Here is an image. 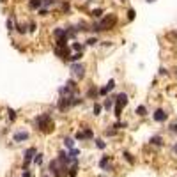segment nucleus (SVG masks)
Wrapping results in <instances>:
<instances>
[{
  "mask_svg": "<svg viewBox=\"0 0 177 177\" xmlns=\"http://www.w3.org/2000/svg\"><path fill=\"white\" fill-rule=\"evenodd\" d=\"M115 23H117V16L115 14H106L105 18L98 20V22L90 27V30L94 34H99V32H103V30H112L113 27H115Z\"/></svg>",
  "mask_w": 177,
  "mask_h": 177,
  "instance_id": "obj_1",
  "label": "nucleus"
},
{
  "mask_svg": "<svg viewBox=\"0 0 177 177\" xmlns=\"http://www.w3.org/2000/svg\"><path fill=\"white\" fill-rule=\"evenodd\" d=\"M36 128L41 131V133H50L53 131V122H51V115L50 113H39L34 120Z\"/></svg>",
  "mask_w": 177,
  "mask_h": 177,
  "instance_id": "obj_2",
  "label": "nucleus"
},
{
  "mask_svg": "<svg viewBox=\"0 0 177 177\" xmlns=\"http://www.w3.org/2000/svg\"><path fill=\"white\" fill-rule=\"evenodd\" d=\"M129 103V98L126 92H119V94L115 96V106H113V115H115L117 119H120V113H122V108L126 106Z\"/></svg>",
  "mask_w": 177,
  "mask_h": 177,
  "instance_id": "obj_3",
  "label": "nucleus"
},
{
  "mask_svg": "<svg viewBox=\"0 0 177 177\" xmlns=\"http://www.w3.org/2000/svg\"><path fill=\"white\" fill-rule=\"evenodd\" d=\"M71 73H73V78L81 80L83 76H85V66H83L81 62H73V66H71Z\"/></svg>",
  "mask_w": 177,
  "mask_h": 177,
  "instance_id": "obj_4",
  "label": "nucleus"
},
{
  "mask_svg": "<svg viewBox=\"0 0 177 177\" xmlns=\"http://www.w3.org/2000/svg\"><path fill=\"white\" fill-rule=\"evenodd\" d=\"M36 154H37V149H36V147H30V149L25 151V154H23V170H27V166L30 165V161H34Z\"/></svg>",
  "mask_w": 177,
  "mask_h": 177,
  "instance_id": "obj_5",
  "label": "nucleus"
},
{
  "mask_svg": "<svg viewBox=\"0 0 177 177\" xmlns=\"http://www.w3.org/2000/svg\"><path fill=\"white\" fill-rule=\"evenodd\" d=\"M90 138H94V131L90 128H85L83 131H76L75 135V140H90Z\"/></svg>",
  "mask_w": 177,
  "mask_h": 177,
  "instance_id": "obj_6",
  "label": "nucleus"
},
{
  "mask_svg": "<svg viewBox=\"0 0 177 177\" xmlns=\"http://www.w3.org/2000/svg\"><path fill=\"white\" fill-rule=\"evenodd\" d=\"M113 89H115V80H108V83H106V85L99 89V98H105V96H108V94H110V92H112Z\"/></svg>",
  "mask_w": 177,
  "mask_h": 177,
  "instance_id": "obj_7",
  "label": "nucleus"
},
{
  "mask_svg": "<svg viewBox=\"0 0 177 177\" xmlns=\"http://www.w3.org/2000/svg\"><path fill=\"white\" fill-rule=\"evenodd\" d=\"M152 119H154L156 122H165L166 119H168V113H166V110H163V108H158V110L152 113Z\"/></svg>",
  "mask_w": 177,
  "mask_h": 177,
  "instance_id": "obj_8",
  "label": "nucleus"
},
{
  "mask_svg": "<svg viewBox=\"0 0 177 177\" xmlns=\"http://www.w3.org/2000/svg\"><path fill=\"white\" fill-rule=\"evenodd\" d=\"M28 138H30V133H27V131H16L14 137H13V140L18 142V143H20V142H27Z\"/></svg>",
  "mask_w": 177,
  "mask_h": 177,
  "instance_id": "obj_9",
  "label": "nucleus"
},
{
  "mask_svg": "<svg viewBox=\"0 0 177 177\" xmlns=\"http://www.w3.org/2000/svg\"><path fill=\"white\" fill-rule=\"evenodd\" d=\"M99 168L105 170V172H110V170H112V166H110V158H108V156H103V158L99 160Z\"/></svg>",
  "mask_w": 177,
  "mask_h": 177,
  "instance_id": "obj_10",
  "label": "nucleus"
},
{
  "mask_svg": "<svg viewBox=\"0 0 177 177\" xmlns=\"http://www.w3.org/2000/svg\"><path fill=\"white\" fill-rule=\"evenodd\" d=\"M113 106H115V96H106L105 103H103V108H105L106 112H110Z\"/></svg>",
  "mask_w": 177,
  "mask_h": 177,
  "instance_id": "obj_11",
  "label": "nucleus"
},
{
  "mask_svg": "<svg viewBox=\"0 0 177 177\" xmlns=\"http://www.w3.org/2000/svg\"><path fill=\"white\" fill-rule=\"evenodd\" d=\"M87 98H89V99H98V98H99V89L92 85V87L87 90Z\"/></svg>",
  "mask_w": 177,
  "mask_h": 177,
  "instance_id": "obj_12",
  "label": "nucleus"
},
{
  "mask_svg": "<svg viewBox=\"0 0 177 177\" xmlns=\"http://www.w3.org/2000/svg\"><path fill=\"white\" fill-rule=\"evenodd\" d=\"M149 143H151V145H156V147H161V145H163V137L156 135V137L149 138Z\"/></svg>",
  "mask_w": 177,
  "mask_h": 177,
  "instance_id": "obj_13",
  "label": "nucleus"
},
{
  "mask_svg": "<svg viewBox=\"0 0 177 177\" xmlns=\"http://www.w3.org/2000/svg\"><path fill=\"white\" fill-rule=\"evenodd\" d=\"M28 5H30V9L39 11V9L43 7V0H28Z\"/></svg>",
  "mask_w": 177,
  "mask_h": 177,
  "instance_id": "obj_14",
  "label": "nucleus"
},
{
  "mask_svg": "<svg viewBox=\"0 0 177 177\" xmlns=\"http://www.w3.org/2000/svg\"><path fill=\"white\" fill-rule=\"evenodd\" d=\"M81 57H83V51H73V55H71L67 60H69V62H80Z\"/></svg>",
  "mask_w": 177,
  "mask_h": 177,
  "instance_id": "obj_15",
  "label": "nucleus"
},
{
  "mask_svg": "<svg viewBox=\"0 0 177 177\" xmlns=\"http://www.w3.org/2000/svg\"><path fill=\"white\" fill-rule=\"evenodd\" d=\"M64 36H66V28L57 27V28L53 30V37H55V39H60V37H64Z\"/></svg>",
  "mask_w": 177,
  "mask_h": 177,
  "instance_id": "obj_16",
  "label": "nucleus"
},
{
  "mask_svg": "<svg viewBox=\"0 0 177 177\" xmlns=\"http://www.w3.org/2000/svg\"><path fill=\"white\" fill-rule=\"evenodd\" d=\"M14 30H16L18 34H22V36H23V34H27V32H28V27H27V25H22V23H16Z\"/></svg>",
  "mask_w": 177,
  "mask_h": 177,
  "instance_id": "obj_17",
  "label": "nucleus"
},
{
  "mask_svg": "<svg viewBox=\"0 0 177 177\" xmlns=\"http://www.w3.org/2000/svg\"><path fill=\"white\" fill-rule=\"evenodd\" d=\"M14 27H16L14 20H13V18H7V22H5V28H7V32H13Z\"/></svg>",
  "mask_w": 177,
  "mask_h": 177,
  "instance_id": "obj_18",
  "label": "nucleus"
},
{
  "mask_svg": "<svg viewBox=\"0 0 177 177\" xmlns=\"http://www.w3.org/2000/svg\"><path fill=\"white\" fill-rule=\"evenodd\" d=\"M126 126H128V122H124V120H120V119H119V120H117L115 124H113L112 128H115L117 131H120V129H124V128H126Z\"/></svg>",
  "mask_w": 177,
  "mask_h": 177,
  "instance_id": "obj_19",
  "label": "nucleus"
},
{
  "mask_svg": "<svg viewBox=\"0 0 177 177\" xmlns=\"http://www.w3.org/2000/svg\"><path fill=\"white\" fill-rule=\"evenodd\" d=\"M90 16H92V18H96V20H101V18H103V9H92Z\"/></svg>",
  "mask_w": 177,
  "mask_h": 177,
  "instance_id": "obj_20",
  "label": "nucleus"
},
{
  "mask_svg": "<svg viewBox=\"0 0 177 177\" xmlns=\"http://www.w3.org/2000/svg\"><path fill=\"white\" fill-rule=\"evenodd\" d=\"M135 113H137L138 117H145V115H147V108H145L143 105H140V106L137 108V112H135Z\"/></svg>",
  "mask_w": 177,
  "mask_h": 177,
  "instance_id": "obj_21",
  "label": "nucleus"
},
{
  "mask_svg": "<svg viewBox=\"0 0 177 177\" xmlns=\"http://www.w3.org/2000/svg\"><path fill=\"white\" fill-rule=\"evenodd\" d=\"M75 142H76V140L71 138V137H66V138H64V143H66L67 149H73V147H75Z\"/></svg>",
  "mask_w": 177,
  "mask_h": 177,
  "instance_id": "obj_22",
  "label": "nucleus"
},
{
  "mask_svg": "<svg viewBox=\"0 0 177 177\" xmlns=\"http://www.w3.org/2000/svg\"><path fill=\"white\" fill-rule=\"evenodd\" d=\"M67 152H69V156H71L73 160H78V158H80V149H75V147H73V149H69Z\"/></svg>",
  "mask_w": 177,
  "mask_h": 177,
  "instance_id": "obj_23",
  "label": "nucleus"
},
{
  "mask_svg": "<svg viewBox=\"0 0 177 177\" xmlns=\"http://www.w3.org/2000/svg\"><path fill=\"white\" fill-rule=\"evenodd\" d=\"M96 44H98V37L96 36H92V37H89L85 41V46H96Z\"/></svg>",
  "mask_w": 177,
  "mask_h": 177,
  "instance_id": "obj_24",
  "label": "nucleus"
},
{
  "mask_svg": "<svg viewBox=\"0 0 177 177\" xmlns=\"http://www.w3.org/2000/svg\"><path fill=\"white\" fill-rule=\"evenodd\" d=\"M83 48H85V44H81V43H73V44H71V50H73V51H83Z\"/></svg>",
  "mask_w": 177,
  "mask_h": 177,
  "instance_id": "obj_25",
  "label": "nucleus"
},
{
  "mask_svg": "<svg viewBox=\"0 0 177 177\" xmlns=\"http://www.w3.org/2000/svg\"><path fill=\"white\" fill-rule=\"evenodd\" d=\"M122 156H124V160H126L129 165H133V163H135V158H133V156H131L128 151H124V152H122Z\"/></svg>",
  "mask_w": 177,
  "mask_h": 177,
  "instance_id": "obj_26",
  "label": "nucleus"
},
{
  "mask_svg": "<svg viewBox=\"0 0 177 177\" xmlns=\"http://www.w3.org/2000/svg\"><path fill=\"white\" fill-rule=\"evenodd\" d=\"M101 110H105L103 108V105H99V103H94V115H101Z\"/></svg>",
  "mask_w": 177,
  "mask_h": 177,
  "instance_id": "obj_27",
  "label": "nucleus"
},
{
  "mask_svg": "<svg viewBox=\"0 0 177 177\" xmlns=\"http://www.w3.org/2000/svg\"><path fill=\"white\" fill-rule=\"evenodd\" d=\"M96 147L98 149H106V142L101 140V138H96Z\"/></svg>",
  "mask_w": 177,
  "mask_h": 177,
  "instance_id": "obj_28",
  "label": "nucleus"
},
{
  "mask_svg": "<svg viewBox=\"0 0 177 177\" xmlns=\"http://www.w3.org/2000/svg\"><path fill=\"white\" fill-rule=\"evenodd\" d=\"M34 165H43V154H36V158H34Z\"/></svg>",
  "mask_w": 177,
  "mask_h": 177,
  "instance_id": "obj_29",
  "label": "nucleus"
},
{
  "mask_svg": "<svg viewBox=\"0 0 177 177\" xmlns=\"http://www.w3.org/2000/svg\"><path fill=\"white\" fill-rule=\"evenodd\" d=\"M7 113H9V120H16V112L13 108H7Z\"/></svg>",
  "mask_w": 177,
  "mask_h": 177,
  "instance_id": "obj_30",
  "label": "nucleus"
},
{
  "mask_svg": "<svg viewBox=\"0 0 177 177\" xmlns=\"http://www.w3.org/2000/svg\"><path fill=\"white\" fill-rule=\"evenodd\" d=\"M37 13H39L41 16H48V13H50V11H48V7H44V5H43V7H41Z\"/></svg>",
  "mask_w": 177,
  "mask_h": 177,
  "instance_id": "obj_31",
  "label": "nucleus"
},
{
  "mask_svg": "<svg viewBox=\"0 0 177 177\" xmlns=\"http://www.w3.org/2000/svg\"><path fill=\"white\" fill-rule=\"evenodd\" d=\"M36 30H37V23H28V32H36Z\"/></svg>",
  "mask_w": 177,
  "mask_h": 177,
  "instance_id": "obj_32",
  "label": "nucleus"
},
{
  "mask_svg": "<svg viewBox=\"0 0 177 177\" xmlns=\"http://www.w3.org/2000/svg\"><path fill=\"white\" fill-rule=\"evenodd\" d=\"M55 2H57V0H43V5H44V7H50V5H53Z\"/></svg>",
  "mask_w": 177,
  "mask_h": 177,
  "instance_id": "obj_33",
  "label": "nucleus"
},
{
  "mask_svg": "<svg viewBox=\"0 0 177 177\" xmlns=\"http://www.w3.org/2000/svg\"><path fill=\"white\" fill-rule=\"evenodd\" d=\"M115 135H117V129H115V128H113V129H108V131H106V137H115Z\"/></svg>",
  "mask_w": 177,
  "mask_h": 177,
  "instance_id": "obj_34",
  "label": "nucleus"
},
{
  "mask_svg": "<svg viewBox=\"0 0 177 177\" xmlns=\"http://www.w3.org/2000/svg\"><path fill=\"white\" fill-rule=\"evenodd\" d=\"M170 131H172V133H177V122L170 124Z\"/></svg>",
  "mask_w": 177,
  "mask_h": 177,
  "instance_id": "obj_35",
  "label": "nucleus"
},
{
  "mask_svg": "<svg viewBox=\"0 0 177 177\" xmlns=\"http://www.w3.org/2000/svg\"><path fill=\"white\" fill-rule=\"evenodd\" d=\"M133 18H135V11L129 9V11H128V20H133Z\"/></svg>",
  "mask_w": 177,
  "mask_h": 177,
  "instance_id": "obj_36",
  "label": "nucleus"
},
{
  "mask_svg": "<svg viewBox=\"0 0 177 177\" xmlns=\"http://www.w3.org/2000/svg\"><path fill=\"white\" fill-rule=\"evenodd\" d=\"M62 11H66V13L69 11V4H67V2H64V4H62Z\"/></svg>",
  "mask_w": 177,
  "mask_h": 177,
  "instance_id": "obj_37",
  "label": "nucleus"
},
{
  "mask_svg": "<svg viewBox=\"0 0 177 177\" xmlns=\"http://www.w3.org/2000/svg\"><path fill=\"white\" fill-rule=\"evenodd\" d=\"M22 177H32V174H30V172H28V170H25V172H23V174H22Z\"/></svg>",
  "mask_w": 177,
  "mask_h": 177,
  "instance_id": "obj_38",
  "label": "nucleus"
},
{
  "mask_svg": "<svg viewBox=\"0 0 177 177\" xmlns=\"http://www.w3.org/2000/svg\"><path fill=\"white\" fill-rule=\"evenodd\" d=\"M101 44H103V46H112V41H103Z\"/></svg>",
  "mask_w": 177,
  "mask_h": 177,
  "instance_id": "obj_39",
  "label": "nucleus"
},
{
  "mask_svg": "<svg viewBox=\"0 0 177 177\" xmlns=\"http://www.w3.org/2000/svg\"><path fill=\"white\" fill-rule=\"evenodd\" d=\"M160 75H161V76L166 75V69H165V67H160Z\"/></svg>",
  "mask_w": 177,
  "mask_h": 177,
  "instance_id": "obj_40",
  "label": "nucleus"
},
{
  "mask_svg": "<svg viewBox=\"0 0 177 177\" xmlns=\"http://www.w3.org/2000/svg\"><path fill=\"white\" fill-rule=\"evenodd\" d=\"M172 151H174V152H175V154H177V142H175V143H174V147H172Z\"/></svg>",
  "mask_w": 177,
  "mask_h": 177,
  "instance_id": "obj_41",
  "label": "nucleus"
},
{
  "mask_svg": "<svg viewBox=\"0 0 177 177\" xmlns=\"http://www.w3.org/2000/svg\"><path fill=\"white\" fill-rule=\"evenodd\" d=\"M147 2H149V4H154V2H156V0H147Z\"/></svg>",
  "mask_w": 177,
  "mask_h": 177,
  "instance_id": "obj_42",
  "label": "nucleus"
},
{
  "mask_svg": "<svg viewBox=\"0 0 177 177\" xmlns=\"http://www.w3.org/2000/svg\"><path fill=\"white\" fill-rule=\"evenodd\" d=\"M44 177H48V175H44Z\"/></svg>",
  "mask_w": 177,
  "mask_h": 177,
  "instance_id": "obj_43",
  "label": "nucleus"
}]
</instances>
